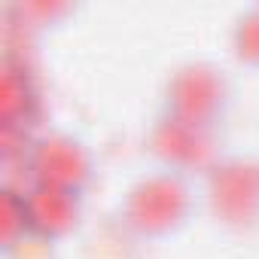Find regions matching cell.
Listing matches in <instances>:
<instances>
[{"label": "cell", "instance_id": "5b68a950", "mask_svg": "<svg viewBox=\"0 0 259 259\" xmlns=\"http://www.w3.org/2000/svg\"><path fill=\"white\" fill-rule=\"evenodd\" d=\"M210 198L229 220H250L259 213V165L226 162L213 168Z\"/></svg>", "mask_w": 259, "mask_h": 259}, {"label": "cell", "instance_id": "52a82bcc", "mask_svg": "<svg viewBox=\"0 0 259 259\" xmlns=\"http://www.w3.org/2000/svg\"><path fill=\"white\" fill-rule=\"evenodd\" d=\"M37 107V92L31 82V73L22 61L13 55L4 61V76H0V116L4 125H31V113Z\"/></svg>", "mask_w": 259, "mask_h": 259}, {"label": "cell", "instance_id": "9c48e42d", "mask_svg": "<svg viewBox=\"0 0 259 259\" xmlns=\"http://www.w3.org/2000/svg\"><path fill=\"white\" fill-rule=\"evenodd\" d=\"M235 40H238V52L241 55L259 61V7H253L250 13L241 16L238 31H235Z\"/></svg>", "mask_w": 259, "mask_h": 259}, {"label": "cell", "instance_id": "3957f363", "mask_svg": "<svg viewBox=\"0 0 259 259\" xmlns=\"http://www.w3.org/2000/svg\"><path fill=\"white\" fill-rule=\"evenodd\" d=\"M28 162H31V180L34 183H49V186L79 192L85 186V180L92 177L89 150L76 138L61 135V132L37 138Z\"/></svg>", "mask_w": 259, "mask_h": 259}, {"label": "cell", "instance_id": "277c9868", "mask_svg": "<svg viewBox=\"0 0 259 259\" xmlns=\"http://www.w3.org/2000/svg\"><path fill=\"white\" fill-rule=\"evenodd\" d=\"M150 150L168 165L207 168L217 159V138L210 125H189L174 113H165L150 135Z\"/></svg>", "mask_w": 259, "mask_h": 259}, {"label": "cell", "instance_id": "ba28073f", "mask_svg": "<svg viewBox=\"0 0 259 259\" xmlns=\"http://www.w3.org/2000/svg\"><path fill=\"white\" fill-rule=\"evenodd\" d=\"M28 232H31V226H28L25 192L4 186L0 189V235H4V244L13 250L19 241H25Z\"/></svg>", "mask_w": 259, "mask_h": 259}, {"label": "cell", "instance_id": "7a4b0ae2", "mask_svg": "<svg viewBox=\"0 0 259 259\" xmlns=\"http://www.w3.org/2000/svg\"><path fill=\"white\" fill-rule=\"evenodd\" d=\"M226 104V79L213 64H183L168 82V113L189 125H213Z\"/></svg>", "mask_w": 259, "mask_h": 259}, {"label": "cell", "instance_id": "6da1fadb", "mask_svg": "<svg viewBox=\"0 0 259 259\" xmlns=\"http://www.w3.org/2000/svg\"><path fill=\"white\" fill-rule=\"evenodd\" d=\"M189 210V189L177 174L144 177L125 198V220L138 232H165L183 220Z\"/></svg>", "mask_w": 259, "mask_h": 259}, {"label": "cell", "instance_id": "8992f818", "mask_svg": "<svg viewBox=\"0 0 259 259\" xmlns=\"http://www.w3.org/2000/svg\"><path fill=\"white\" fill-rule=\"evenodd\" d=\"M25 207L28 226L37 238H58L79 220V192L49 183H31L25 189Z\"/></svg>", "mask_w": 259, "mask_h": 259}]
</instances>
